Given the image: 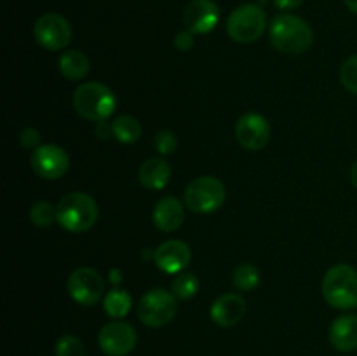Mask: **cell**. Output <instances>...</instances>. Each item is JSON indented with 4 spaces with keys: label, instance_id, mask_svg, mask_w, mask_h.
I'll return each instance as SVG.
<instances>
[{
    "label": "cell",
    "instance_id": "cell-1",
    "mask_svg": "<svg viewBox=\"0 0 357 356\" xmlns=\"http://www.w3.org/2000/svg\"><path fill=\"white\" fill-rule=\"evenodd\" d=\"M271 42L279 52L302 54L309 51L314 42L312 28L302 17L281 14L275 16L271 24Z\"/></svg>",
    "mask_w": 357,
    "mask_h": 356
},
{
    "label": "cell",
    "instance_id": "cell-2",
    "mask_svg": "<svg viewBox=\"0 0 357 356\" xmlns=\"http://www.w3.org/2000/svg\"><path fill=\"white\" fill-rule=\"evenodd\" d=\"M98 205L84 192H70L56 206V220L65 230L73 234L86 232L96 223Z\"/></svg>",
    "mask_w": 357,
    "mask_h": 356
},
{
    "label": "cell",
    "instance_id": "cell-3",
    "mask_svg": "<svg viewBox=\"0 0 357 356\" xmlns=\"http://www.w3.org/2000/svg\"><path fill=\"white\" fill-rule=\"evenodd\" d=\"M117 107V100L110 87L101 82H84L73 93V108L87 121H107Z\"/></svg>",
    "mask_w": 357,
    "mask_h": 356
},
{
    "label": "cell",
    "instance_id": "cell-4",
    "mask_svg": "<svg viewBox=\"0 0 357 356\" xmlns=\"http://www.w3.org/2000/svg\"><path fill=\"white\" fill-rule=\"evenodd\" d=\"M323 295L335 309H352L357 306V272L347 264L328 269L323 279Z\"/></svg>",
    "mask_w": 357,
    "mask_h": 356
},
{
    "label": "cell",
    "instance_id": "cell-5",
    "mask_svg": "<svg viewBox=\"0 0 357 356\" xmlns=\"http://www.w3.org/2000/svg\"><path fill=\"white\" fill-rule=\"evenodd\" d=\"M267 27L265 10L257 3H244L232 10L227 20V31L230 38L239 44H251L264 35Z\"/></svg>",
    "mask_w": 357,
    "mask_h": 356
},
{
    "label": "cell",
    "instance_id": "cell-6",
    "mask_svg": "<svg viewBox=\"0 0 357 356\" xmlns=\"http://www.w3.org/2000/svg\"><path fill=\"white\" fill-rule=\"evenodd\" d=\"M225 185L215 177H199L185 191V205L195 213H213L225 202Z\"/></svg>",
    "mask_w": 357,
    "mask_h": 356
},
{
    "label": "cell",
    "instance_id": "cell-7",
    "mask_svg": "<svg viewBox=\"0 0 357 356\" xmlns=\"http://www.w3.org/2000/svg\"><path fill=\"white\" fill-rule=\"evenodd\" d=\"M178 309L173 292L155 288L146 292L138 304V318L146 327H164L174 318Z\"/></svg>",
    "mask_w": 357,
    "mask_h": 356
},
{
    "label": "cell",
    "instance_id": "cell-8",
    "mask_svg": "<svg viewBox=\"0 0 357 356\" xmlns=\"http://www.w3.org/2000/svg\"><path fill=\"white\" fill-rule=\"evenodd\" d=\"M35 38L47 51H61L72 40V27L61 14H42L33 28Z\"/></svg>",
    "mask_w": 357,
    "mask_h": 356
},
{
    "label": "cell",
    "instance_id": "cell-9",
    "mask_svg": "<svg viewBox=\"0 0 357 356\" xmlns=\"http://www.w3.org/2000/svg\"><path fill=\"white\" fill-rule=\"evenodd\" d=\"M138 335L129 323L112 321L98 334V344L107 356H128L136 348Z\"/></svg>",
    "mask_w": 357,
    "mask_h": 356
},
{
    "label": "cell",
    "instance_id": "cell-10",
    "mask_svg": "<svg viewBox=\"0 0 357 356\" xmlns=\"http://www.w3.org/2000/svg\"><path fill=\"white\" fill-rule=\"evenodd\" d=\"M70 297L80 306H94L103 297L105 283L100 272L89 267H80L70 274L66 283Z\"/></svg>",
    "mask_w": 357,
    "mask_h": 356
},
{
    "label": "cell",
    "instance_id": "cell-11",
    "mask_svg": "<svg viewBox=\"0 0 357 356\" xmlns=\"http://www.w3.org/2000/svg\"><path fill=\"white\" fill-rule=\"evenodd\" d=\"M31 168L44 180H58L68 171L70 157L61 147L40 145L31 156Z\"/></svg>",
    "mask_w": 357,
    "mask_h": 356
},
{
    "label": "cell",
    "instance_id": "cell-12",
    "mask_svg": "<svg viewBox=\"0 0 357 356\" xmlns=\"http://www.w3.org/2000/svg\"><path fill=\"white\" fill-rule=\"evenodd\" d=\"M236 138L244 149L261 150L271 140V126L260 114H244L236 124Z\"/></svg>",
    "mask_w": 357,
    "mask_h": 356
},
{
    "label": "cell",
    "instance_id": "cell-13",
    "mask_svg": "<svg viewBox=\"0 0 357 356\" xmlns=\"http://www.w3.org/2000/svg\"><path fill=\"white\" fill-rule=\"evenodd\" d=\"M220 21V9L213 0H192L183 10V23L192 34H209Z\"/></svg>",
    "mask_w": 357,
    "mask_h": 356
},
{
    "label": "cell",
    "instance_id": "cell-14",
    "mask_svg": "<svg viewBox=\"0 0 357 356\" xmlns=\"http://www.w3.org/2000/svg\"><path fill=\"white\" fill-rule=\"evenodd\" d=\"M190 248L180 239H169L160 244L153 253V262L167 274H180L190 264Z\"/></svg>",
    "mask_w": 357,
    "mask_h": 356
},
{
    "label": "cell",
    "instance_id": "cell-15",
    "mask_svg": "<svg viewBox=\"0 0 357 356\" xmlns=\"http://www.w3.org/2000/svg\"><path fill=\"white\" fill-rule=\"evenodd\" d=\"M209 314L218 327H236L246 314V300L237 293H225L213 302Z\"/></svg>",
    "mask_w": 357,
    "mask_h": 356
},
{
    "label": "cell",
    "instance_id": "cell-16",
    "mask_svg": "<svg viewBox=\"0 0 357 356\" xmlns=\"http://www.w3.org/2000/svg\"><path fill=\"white\" fill-rule=\"evenodd\" d=\"M330 342L337 351L351 353L357 349V316L345 314L337 318L330 328Z\"/></svg>",
    "mask_w": 357,
    "mask_h": 356
},
{
    "label": "cell",
    "instance_id": "cell-17",
    "mask_svg": "<svg viewBox=\"0 0 357 356\" xmlns=\"http://www.w3.org/2000/svg\"><path fill=\"white\" fill-rule=\"evenodd\" d=\"M152 218L157 229H160L162 232H174L183 223V206L176 198H164L153 208Z\"/></svg>",
    "mask_w": 357,
    "mask_h": 356
},
{
    "label": "cell",
    "instance_id": "cell-18",
    "mask_svg": "<svg viewBox=\"0 0 357 356\" xmlns=\"http://www.w3.org/2000/svg\"><path fill=\"white\" fill-rule=\"evenodd\" d=\"M138 178L143 187L152 188V191H160V188H164L169 184L171 168L167 161H164L162 157H152V159H146L139 166Z\"/></svg>",
    "mask_w": 357,
    "mask_h": 356
},
{
    "label": "cell",
    "instance_id": "cell-19",
    "mask_svg": "<svg viewBox=\"0 0 357 356\" xmlns=\"http://www.w3.org/2000/svg\"><path fill=\"white\" fill-rule=\"evenodd\" d=\"M89 59L84 52L70 49L59 56V72L68 80H82L89 73Z\"/></svg>",
    "mask_w": 357,
    "mask_h": 356
},
{
    "label": "cell",
    "instance_id": "cell-20",
    "mask_svg": "<svg viewBox=\"0 0 357 356\" xmlns=\"http://www.w3.org/2000/svg\"><path fill=\"white\" fill-rule=\"evenodd\" d=\"M112 131L121 143H135L142 136V124L132 115H121L112 122Z\"/></svg>",
    "mask_w": 357,
    "mask_h": 356
},
{
    "label": "cell",
    "instance_id": "cell-21",
    "mask_svg": "<svg viewBox=\"0 0 357 356\" xmlns=\"http://www.w3.org/2000/svg\"><path fill=\"white\" fill-rule=\"evenodd\" d=\"M131 295L126 290L114 288L105 297V313L110 318H124L131 311Z\"/></svg>",
    "mask_w": 357,
    "mask_h": 356
},
{
    "label": "cell",
    "instance_id": "cell-22",
    "mask_svg": "<svg viewBox=\"0 0 357 356\" xmlns=\"http://www.w3.org/2000/svg\"><path fill=\"white\" fill-rule=\"evenodd\" d=\"M260 285V272L255 265L243 264L234 271V286L241 292H253Z\"/></svg>",
    "mask_w": 357,
    "mask_h": 356
},
{
    "label": "cell",
    "instance_id": "cell-23",
    "mask_svg": "<svg viewBox=\"0 0 357 356\" xmlns=\"http://www.w3.org/2000/svg\"><path fill=\"white\" fill-rule=\"evenodd\" d=\"M173 295L176 299L188 300L199 292V279L192 272H180L173 281Z\"/></svg>",
    "mask_w": 357,
    "mask_h": 356
},
{
    "label": "cell",
    "instance_id": "cell-24",
    "mask_svg": "<svg viewBox=\"0 0 357 356\" xmlns=\"http://www.w3.org/2000/svg\"><path fill=\"white\" fill-rule=\"evenodd\" d=\"M54 356H86V348L75 335H63L56 342Z\"/></svg>",
    "mask_w": 357,
    "mask_h": 356
},
{
    "label": "cell",
    "instance_id": "cell-25",
    "mask_svg": "<svg viewBox=\"0 0 357 356\" xmlns=\"http://www.w3.org/2000/svg\"><path fill=\"white\" fill-rule=\"evenodd\" d=\"M31 222L37 227H49L56 220V208L47 201H38L30 209Z\"/></svg>",
    "mask_w": 357,
    "mask_h": 356
},
{
    "label": "cell",
    "instance_id": "cell-26",
    "mask_svg": "<svg viewBox=\"0 0 357 356\" xmlns=\"http://www.w3.org/2000/svg\"><path fill=\"white\" fill-rule=\"evenodd\" d=\"M340 80L345 89L357 94V54L344 61L340 68Z\"/></svg>",
    "mask_w": 357,
    "mask_h": 356
},
{
    "label": "cell",
    "instance_id": "cell-27",
    "mask_svg": "<svg viewBox=\"0 0 357 356\" xmlns=\"http://www.w3.org/2000/svg\"><path fill=\"white\" fill-rule=\"evenodd\" d=\"M153 147H155L157 152L162 154V156H169V154H173L174 150H176L178 140L176 136H174V133L160 131L157 133L155 138H153Z\"/></svg>",
    "mask_w": 357,
    "mask_h": 356
},
{
    "label": "cell",
    "instance_id": "cell-28",
    "mask_svg": "<svg viewBox=\"0 0 357 356\" xmlns=\"http://www.w3.org/2000/svg\"><path fill=\"white\" fill-rule=\"evenodd\" d=\"M174 45H176L178 51H190L194 47V34L190 30L178 31L176 37H174Z\"/></svg>",
    "mask_w": 357,
    "mask_h": 356
},
{
    "label": "cell",
    "instance_id": "cell-29",
    "mask_svg": "<svg viewBox=\"0 0 357 356\" xmlns=\"http://www.w3.org/2000/svg\"><path fill=\"white\" fill-rule=\"evenodd\" d=\"M20 140L21 145H23L24 149H33V147H37L38 142H40V135H38V131L35 128H26L23 129V133L20 135Z\"/></svg>",
    "mask_w": 357,
    "mask_h": 356
},
{
    "label": "cell",
    "instance_id": "cell-30",
    "mask_svg": "<svg viewBox=\"0 0 357 356\" xmlns=\"http://www.w3.org/2000/svg\"><path fill=\"white\" fill-rule=\"evenodd\" d=\"M275 6L282 10H289V9H296L303 3V0H274Z\"/></svg>",
    "mask_w": 357,
    "mask_h": 356
},
{
    "label": "cell",
    "instance_id": "cell-31",
    "mask_svg": "<svg viewBox=\"0 0 357 356\" xmlns=\"http://www.w3.org/2000/svg\"><path fill=\"white\" fill-rule=\"evenodd\" d=\"M96 135L100 136V138H108V136L114 135V131H112V124H108L107 121L98 122V126H96Z\"/></svg>",
    "mask_w": 357,
    "mask_h": 356
},
{
    "label": "cell",
    "instance_id": "cell-32",
    "mask_svg": "<svg viewBox=\"0 0 357 356\" xmlns=\"http://www.w3.org/2000/svg\"><path fill=\"white\" fill-rule=\"evenodd\" d=\"M351 181H352V185H354V187L357 188V161H356L354 166H352V170H351Z\"/></svg>",
    "mask_w": 357,
    "mask_h": 356
},
{
    "label": "cell",
    "instance_id": "cell-33",
    "mask_svg": "<svg viewBox=\"0 0 357 356\" xmlns=\"http://www.w3.org/2000/svg\"><path fill=\"white\" fill-rule=\"evenodd\" d=\"M344 2H345V6L352 10V13L357 14V0H344Z\"/></svg>",
    "mask_w": 357,
    "mask_h": 356
}]
</instances>
